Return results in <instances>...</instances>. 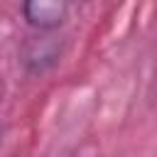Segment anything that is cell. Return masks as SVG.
<instances>
[{
	"label": "cell",
	"mask_w": 157,
	"mask_h": 157,
	"mask_svg": "<svg viewBox=\"0 0 157 157\" xmlns=\"http://www.w3.org/2000/svg\"><path fill=\"white\" fill-rule=\"evenodd\" d=\"M71 12V0H22V20L37 32L59 29Z\"/></svg>",
	"instance_id": "obj_1"
}]
</instances>
